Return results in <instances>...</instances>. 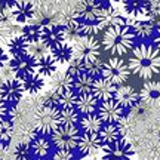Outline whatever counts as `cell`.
<instances>
[{"instance_id":"cell-1","label":"cell","mask_w":160,"mask_h":160,"mask_svg":"<svg viewBox=\"0 0 160 160\" xmlns=\"http://www.w3.org/2000/svg\"><path fill=\"white\" fill-rule=\"evenodd\" d=\"M129 68L133 74L145 80L153 79L160 73V51L157 46L141 43L132 48Z\"/></svg>"},{"instance_id":"cell-2","label":"cell","mask_w":160,"mask_h":160,"mask_svg":"<svg viewBox=\"0 0 160 160\" xmlns=\"http://www.w3.org/2000/svg\"><path fill=\"white\" fill-rule=\"evenodd\" d=\"M135 42V33L132 31L129 25H111L105 28L102 36V45L104 51L108 52L113 57H122L126 55L133 48Z\"/></svg>"},{"instance_id":"cell-3","label":"cell","mask_w":160,"mask_h":160,"mask_svg":"<svg viewBox=\"0 0 160 160\" xmlns=\"http://www.w3.org/2000/svg\"><path fill=\"white\" fill-rule=\"evenodd\" d=\"M61 125L59 108L57 105H43L34 116V132L39 135H51Z\"/></svg>"},{"instance_id":"cell-4","label":"cell","mask_w":160,"mask_h":160,"mask_svg":"<svg viewBox=\"0 0 160 160\" xmlns=\"http://www.w3.org/2000/svg\"><path fill=\"white\" fill-rule=\"evenodd\" d=\"M79 138H80V131L76 125H59L51 133L52 144L57 148H65V150L77 148Z\"/></svg>"},{"instance_id":"cell-5","label":"cell","mask_w":160,"mask_h":160,"mask_svg":"<svg viewBox=\"0 0 160 160\" xmlns=\"http://www.w3.org/2000/svg\"><path fill=\"white\" fill-rule=\"evenodd\" d=\"M71 45L74 49V58H79L85 62L99 57L101 43L95 36H79Z\"/></svg>"},{"instance_id":"cell-6","label":"cell","mask_w":160,"mask_h":160,"mask_svg":"<svg viewBox=\"0 0 160 160\" xmlns=\"http://www.w3.org/2000/svg\"><path fill=\"white\" fill-rule=\"evenodd\" d=\"M102 76L114 85H123L131 76V68L129 64H126L122 58L113 57L110 58L107 62H104Z\"/></svg>"},{"instance_id":"cell-7","label":"cell","mask_w":160,"mask_h":160,"mask_svg":"<svg viewBox=\"0 0 160 160\" xmlns=\"http://www.w3.org/2000/svg\"><path fill=\"white\" fill-rule=\"evenodd\" d=\"M24 92H25V89H24L22 79H19L17 76L12 77V79L5 80L2 83V86H0V98L11 108H13L21 101Z\"/></svg>"},{"instance_id":"cell-8","label":"cell","mask_w":160,"mask_h":160,"mask_svg":"<svg viewBox=\"0 0 160 160\" xmlns=\"http://www.w3.org/2000/svg\"><path fill=\"white\" fill-rule=\"evenodd\" d=\"M95 24L99 30H105L111 25H128V18L116 6H104Z\"/></svg>"},{"instance_id":"cell-9","label":"cell","mask_w":160,"mask_h":160,"mask_svg":"<svg viewBox=\"0 0 160 160\" xmlns=\"http://www.w3.org/2000/svg\"><path fill=\"white\" fill-rule=\"evenodd\" d=\"M97 111L104 123H117V122L123 119V107L116 101L114 98L101 101Z\"/></svg>"},{"instance_id":"cell-10","label":"cell","mask_w":160,"mask_h":160,"mask_svg":"<svg viewBox=\"0 0 160 160\" xmlns=\"http://www.w3.org/2000/svg\"><path fill=\"white\" fill-rule=\"evenodd\" d=\"M102 8L104 5L101 0H82L76 8L77 18L83 22L95 24L101 11H102Z\"/></svg>"},{"instance_id":"cell-11","label":"cell","mask_w":160,"mask_h":160,"mask_svg":"<svg viewBox=\"0 0 160 160\" xmlns=\"http://www.w3.org/2000/svg\"><path fill=\"white\" fill-rule=\"evenodd\" d=\"M9 67H11V70L17 77L24 79L25 76L36 73L37 58L33 57L31 53H25V55H21V57L12 58V61L9 62Z\"/></svg>"},{"instance_id":"cell-12","label":"cell","mask_w":160,"mask_h":160,"mask_svg":"<svg viewBox=\"0 0 160 160\" xmlns=\"http://www.w3.org/2000/svg\"><path fill=\"white\" fill-rule=\"evenodd\" d=\"M102 151L105 154L104 159H132L135 156V150L126 139H117L113 144L102 145Z\"/></svg>"},{"instance_id":"cell-13","label":"cell","mask_w":160,"mask_h":160,"mask_svg":"<svg viewBox=\"0 0 160 160\" xmlns=\"http://www.w3.org/2000/svg\"><path fill=\"white\" fill-rule=\"evenodd\" d=\"M77 151L85 157H97L99 151H102V142L98 133H83L80 135L77 142Z\"/></svg>"},{"instance_id":"cell-14","label":"cell","mask_w":160,"mask_h":160,"mask_svg":"<svg viewBox=\"0 0 160 160\" xmlns=\"http://www.w3.org/2000/svg\"><path fill=\"white\" fill-rule=\"evenodd\" d=\"M122 9L131 18H147L151 12V0H122Z\"/></svg>"},{"instance_id":"cell-15","label":"cell","mask_w":160,"mask_h":160,"mask_svg":"<svg viewBox=\"0 0 160 160\" xmlns=\"http://www.w3.org/2000/svg\"><path fill=\"white\" fill-rule=\"evenodd\" d=\"M42 42L49 49H52L53 46L65 42L64 25L62 24H48V25H43L42 27Z\"/></svg>"},{"instance_id":"cell-16","label":"cell","mask_w":160,"mask_h":160,"mask_svg":"<svg viewBox=\"0 0 160 160\" xmlns=\"http://www.w3.org/2000/svg\"><path fill=\"white\" fill-rule=\"evenodd\" d=\"M114 99L123 108H131L133 105H137L141 97H139V92L135 88L128 85H117L114 92Z\"/></svg>"},{"instance_id":"cell-17","label":"cell","mask_w":160,"mask_h":160,"mask_svg":"<svg viewBox=\"0 0 160 160\" xmlns=\"http://www.w3.org/2000/svg\"><path fill=\"white\" fill-rule=\"evenodd\" d=\"M13 19L19 24H27L31 22V19L34 17L36 6L33 3H30L28 0H18L15 5L11 8Z\"/></svg>"},{"instance_id":"cell-18","label":"cell","mask_w":160,"mask_h":160,"mask_svg":"<svg viewBox=\"0 0 160 160\" xmlns=\"http://www.w3.org/2000/svg\"><path fill=\"white\" fill-rule=\"evenodd\" d=\"M52 139L46 137V135H36L31 142H30V148H31V156L36 159H45L52 156Z\"/></svg>"},{"instance_id":"cell-19","label":"cell","mask_w":160,"mask_h":160,"mask_svg":"<svg viewBox=\"0 0 160 160\" xmlns=\"http://www.w3.org/2000/svg\"><path fill=\"white\" fill-rule=\"evenodd\" d=\"M99 102H101V101H99L92 92H86V93H77L74 107L77 108V111H79L82 116L91 114V113H95L98 110Z\"/></svg>"},{"instance_id":"cell-20","label":"cell","mask_w":160,"mask_h":160,"mask_svg":"<svg viewBox=\"0 0 160 160\" xmlns=\"http://www.w3.org/2000/svg\"><path fill=\"white\" fill-rule=\"evenodd\" d=\"M116 85L113 82H110L105 77H95L93 82V88H92V93L99 99V101H105L110 98H114Z\"/></svg>"},{"instance_id":"cell-21","label":"cell","mask_w":160,"mask_h":160,"mask_svg":"<svg viewBox=\"0 0 160 160\" xmlns=\"http://www.w3.org/2000/svg\"><path fill=\"white\" fill-rule=\"evenodd\" d=\"M128 25L132 28V31L135 33V37L139 39H148L150 36L154 33V24L151 22L147 18H128Z\"/></svg>"},{"instance_id":"cell-22","label":"cell","mask_w":160,"mask_h":160,"mask_svg":"<svg viewBox=\"0 0 160 160\" xmlns=\"http://www.w3.org/2000/svg\"><path fill=\"white\" fill-rule=\"evenodd\" d=\"M139 97L147 104H160V82L147 80L139 91Z\"/></svg>"},{"instance_id":"cell-23","label":"cell","mask_w":160,"mask_h":160,"mask_svg":"<svg viewBox=\"0 0 160 160\" xmlns=\"http://www.w3.org/2000/svg\"><path fill=\"white\" fill-rule=\"evenodd\" d=\"M36 71L39 74H42L43 77H52L58 71V62H57V59L52 57L51 52H48V53L37 58Z\"/></svg>"},{"instance_id":"cell-24","label":"cell","mask_w":160,"mask_h":160,"mask_svg":"<svg viewBox=\"0 0 160 160\" xmlns=\"http://www.w3.org/2000/svg\"><path fill=\"white\" fill-rule=\"evenodd\" d=\"M51 89L55 92H65L70 89H74V77L70 76L67 71H57L51 79Z\"/></svg>"},{"instance_id":"cell-25","label":"cell","mask_w":160,"mask_h":160,"mask_svg":"<svg viewBox=\"0 0 160 160\" xmlns=\"http://www.w3.org/2000/svg\"><path fill=\"white\" fill-rule=\"evenodd\" d=\"M51 53H52V57L57 59L58 64H67L74 58L73 45L68 43V42H62V43H59V45L53 46L51 49Z\"/></svg>"},{"instance_id":"cell-26","label":"cell","mask_w":160,"mask_h":160,"mask_svg":"<svg viewBox=\"0 0 160 160\" xmlns=\"http://www.w3.org/2000/svg\"><path fill=\"white\" fill-rule=\"evenodd\" d=\"M102 125H104L102 119L98 114H95V113L83 114V117L79 120L80 129L85 132V133H98V132L101 131Z\"/></svg>"},{"instance_id":"cell-27","label":"cell","mask_w":160,"mask_h":160,"mask_svg":"<svg viewBox=\"0 0 160 160\" xmlns=\"http://www.w3.org/2000/svg\"><path fill=\"white\" fill-rule=\"evenodd\" d=\"M98 135H99V139H101L102 145H105V144H113L117 139H120L122 131H120L117 123H104L101 131L98 132Z\"/></svg>"},{"instance_id":"cell-28","label":"cell","mask_w":160,"mask_h":160,"mask_svg":"<svg viewBox=\"0 0 160 160\" xmlns=\"http://www.w3.org/2000/svg\"><path fill=\"white\" fill-rule=\"evenodd\" d=\"M22 83H24L25 92L34 95V93H39V92L43 91V88H45V77L36 71L33 74L25 76L22 79Z\"/></svg>"},{"instance_id":"cell-29","label":"cell","mask_w":160,"mask_h":160,"mask_svg":"<svg viewBox=\"0 0 160 160\" xmlns=\"http://www.w3.org/2000/svg\"><path fill=\"white\" fill-rule=\"evenodd\" d=\"M28 42L24 39L22 34L15 36V37H11L9 42H8V51H9L12 58H17L28 53Z\"/></svg>"},{"instance_id":"cell-30","label":"cell","mask_w":160,"mask_h":160,"mask_svg":"<svg viewBox=\"0 0 160 160\" xmlns=\"http://www.w3.org/2000/svg\"><path fill=\"white\" fill-rule=\"evenodd\" d=\"M21 34H22L24 39L28 42V45L36 43V42H40L42 40V25H39V24H36V22L27 24V25L22 27Z\"/></svg>"},{"instance_id":"cell-31","label":"cell","mask_w":160,"mask_h":160,"mask_svg":"<svg viewBox=\"0 0 160 160\" xmlns=\"http://www.w3.org/2000/svg\"><path fill=\"white\" fill-rule=\"evenodd\" d=\"M93 82H95V77H92L91 74L88 73H82L80 76H77L74 79V91L77 93H86V92H92V88H93Z\"/></svg>"},{"instance_id":"cell-32","label":"cell","mask_w":160,"mask_h":160,"mask_svg":"<svg viewBox=\"0 0 160 160\" xmlns=\"http://www.w3.org/2000/svg\"><path fill=\"white\" fill-rule=\"evenodd\" d=\"M80 113L76 107H65L59 108V117H61V125H77L80 120Z\"/></svg>"},{"instance_id":"cell-33","label":"cell","mask_w":160,"mask_h":160,"mask_svg":"<svg viewBox=\"0 0 160 160\" xmlns=\"http://www.w3.org/2000/svg\"><path fill=\"white\" fill-rule=\"evenodd\" d=\"M76 98H77V92L74 89H70L65 92H59L57 97V105L58 108H65V107H74Z\"/></svg>"},{"instance_id":"cell-34","label":"cell","mask_w":160,"mask_h":160,"mask_svg":"<svg viewBox=\"0 0 160 160\" xmlns=\"http://www.w3.org/2000/svg\"><path fill=\"white\" fill-rule=\"evenodd\" d=\"M15 133V128H13V123H12L11 119H3L0 120V142H8L12 139Z\"/></svg>"},{"instance_id":"cell-35","label":"cell","mask_w":160,"mask_h":160,"mask_svg":"<svg viewBox=\"0 0 160 160\" xmlns=\"http://www.w3.org/2000/svg\"><path fill=\"white\" fill-rule=\"evenodd\" d=\"M102 70H104V62L99 59V57L92 59V61H86L85 62V71L88 74H91L92 77L102 76Z\"/></svg>"},{"instance_id":"cell-36","label":"cell","mask_w":160,"mask_h":160,"mask_svg":"<svg viewBox=\"0 0 160 160\" xmlns=\"http://www.w3.org/2000/svg\"><path fill=\"white\" fill-rule=\"evenodd\" d=\"M12 157L17 160H25V159H30L33 157L31 156V148H30V144L28 142H18L13 148V153H12Z\"/></svg>"},{"instance_id":"cell-37","label":"cell","mask_w":160,"mask_h":160,"mask_svg":"<svg viewBox=\"0 0 160 160\" xmlns=\"http://www.w3.org/2000/svg\"><path fill=\"white\" fill-rule=\"evenodd\" d=\"M67 73L70 76H73V77H77L80 76L82 73H85V61H82L79 58H74V61L71 59L68 62V68H67Z\"/></svg>"},{"instance_id":"cell-38","label":"cell","mask_w":160,"mask_h":160,"mask_svg":"<svg viewBox=\"0 0 160 160\" xmlns=\"http://www.w3.org/2000/svg\"><path fill=\"white\" fill-rule=\"evenodd\" d=\"M48 51L51 52V49H49L42 40H40V42H36V43H31V45L28 46V53H31V55L36 58H39V57H42V55L48 53Z\"/></svg>"},{"instance_id":"cell-39","label":"cell","mask_w":160,"mask_h":160,"mask_svg":"<svg viewBox=\"0 0 160 160\" xmlns=\"http://www.w3.org/2000/svg\"><path fill=\"white\" fill-rule=\"evenodd\" d=\"M52 159H55V160H71V159H74V153H73V150L57 148V151L52 154Z\"/></svg>"},{"instance_id":"cell-40","label":"cell","mask_w":160,"mask_h":160,"mask_svg":"<svg viewBox=\"0 0 160 160\" xmlns=\"http://www.w3.org/2000/svg\"><path fill=\"white\" fill-rule=\"evenodd\" d=\"M8 157H12V156L9 154V147H8V142H0V160L8 159Z\"/></svg>"},{"instance_id":"cell-41","label":"cell","mask_w":160,"mask_h":160,"mask_svg":"<svg viewBox=\"0 0 160 160\" xmlns=\"http://www.w3.org/2000/svg\"><path fill=\"white\" fill-rule=\"evenodd\" d=\"M6 62H8V55H6L5 49H3V48L0 46V70H2V68H5Z\"/></svg>"},{"instance_id":"cell-42","label":"cell","mask_w":160,"mask_h":160,"mask_svg":"<svg viewBox=\"0 0 160 160\" xmlns=\"http://www.w3.org/2000/svg\"><path fill=\"white\" fill-rule=\"evenodd\" d=\"M6 113H8V105H6L5 101H3V99L0 98V120L5 119Z\"/></svg>"},{"instance_id":"cell-43","label":"cell","mask_w":160,"mask_h":160,"mask_svg":"<svg viewBox=\"0 0 160 160\" xmlns=\"http://www.w3.org/2000/svg\"><path fill=\"white\" fill-rule=\"evenodd\" d=\"M28 2L30 3H33L36 8H40V6H43V5H48L49 0H28Z\"/></svg>"},{"instance_id":"cell-44","label":"cell","mask_w":160,"mask_h":160,"mask_svg":"<svg viewBox=\"0 0 160 160\" xmlns=\"http://www.w3.org/2000/svg\"><path fill=\"white\" fill-rule=\"evenodd\" d=\"M17 2H18V0H2V5L5 6V8H9V9H11V8L15 5Z\"/></svg>"},{"instance_id":"cell-45","label":"cell","mask_w":160,"mask_h":160,"mask_svg":"<svg viewBox=\"0 0 160 160\" xmlns=\"http://www.w3.org/2000/svg\"><path fill=\"white\" fill-rule=\"evenodd\" d=\"M154 43H156V46L160 49V27L157 28V34H156V37H154Z\"/></svg>"},{"instance_id":"cell-46","label":"cell","mask_w":160,"mask_h":160,"mask_svg":"<svg viewBox=\"0 0 160 160\" xmlns=\"http://www.w3.org/2000/svg\"><path fill=\"white\" fill-rule=\"evenodd\" d=\"M53 2H55L57 5L62 6V5H68V3H70V2H71V0H53Z\"/></svg>"},{"instance_id":"cell-47","label":"cell","mask_w":160,"mask_h":160,"mask_svg":"<svg viewBox=\"0 0 160 160\" xmlns=\"http://www.w3.org/2000/svg\"><path fill=\"white\" fill-rule=\"evenodd\" d=\"M105 2H108V3H117V2H120V0H105Z\"/></svg>"}]
</instances>
